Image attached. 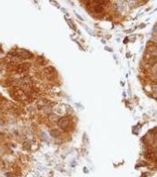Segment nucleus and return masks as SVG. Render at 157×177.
Masks as SVG:
<instances>
[{
	"label": "nucleus",
	"instance_id": "1",
	"mask_svg": "<svg viewBox=\"0 0 157 177\" xmlns=\"http://www.w3.org/2000/svg\"><path fill=\"white\" fill-rule=\"evenodd\" d=\"M70 118H68V117H63V118H61L59 119V121H58V125L59 127L62 129V130H64V131H67L68 130V128L70 126Z\"/></svg>",
	"mask_w": 157,
	"mask_h": 177
},
{
	"label": "nucleus",
	"instance_id": "5",
	"mask_svg": "<svg viewBox=\"0 0 157 177\" xmlns=\"http://www.w3.org/2000/svg\"><path fill=\"white\" fill-rule=\"evenodd\" d=\"M105 49H106V50H107L108 51H112V49H110V48H108V47H106Z\"/></svg>",
	"mask_w": 157,
	"mask_h": 177
},
{
	"label": "nucleus",
	"instance_id": "2",
	"mask_svg": "<svg viewBox=\"0 0 157 177\" xmlns=\"http://www.w3.org/2000/svg\"><path fill=\"white\" fill-rule=\"evenodd\" d=\"M96 5H94L93 6V11L97 13V14H100V13H103V11H104V9H103V6H102V4H100L99 1H97Z\"/></svg>",
	"mask_w": 157,
	"mask_h": 177
},
{
	"label": "nucleus",
	"instance_id": "4",
	"mask_svg": "<svg viewBox=\"0 0 157 177\" xmlns=\"http://www.w3.org/2000/svg\"><path fill=\"white\" fill-rule=\"evenodd\" d=\"M152 91H155V92H157V84L152 86Z\"/></svg>",
	"mask_w": 157,
	"mask_h": 177
},
{
	"label": "nucleus",
	"instance_id": "3",
	"mask_svg": "<svg viewBox=\"0 0 157 177\" xmlns=\"http://www.w3.org/2000/svg\"><path fill=\"white\" fill-rule=\"evenodd\" d=\"M19 55L21 59H29L32 57V53H30L27 51H24V50H21V51H19Z\"/></svg>",
	"mask_w": 157,
	"mask_h": 177
},
{
	"label": "nucleus",
	"instance_id": "6",
	"mask_svg": "<svg viewBox=\"0 0 157 177\" xmlns=\"http://www.w3.org/2000/svg\"><path fill=\"white\" fill-rule=\"evenodd\" d=\"M84 170H85V171H84L85 172H87V168H84Z\"/></svg>",
	"mask_w": 157,
	"mask_h": 177
}]
</instances>
